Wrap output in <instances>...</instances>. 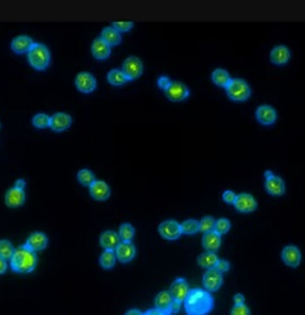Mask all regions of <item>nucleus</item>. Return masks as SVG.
Returning a JSON list of instances; mask_svg holds the SVG:
<instances>
[{"label":"nucleus","instance_id":"f257e3e1","mask_svg":"<svg viewBox=\"0 0 305 315\" xmlns=\"http://www.w3.org/2000/svg\"><path fill=\"white\" fill-rule=\"evenodd\" d=\"M213 297L207 290H189L184 301L185 311L188 315H206L213 309Z\"/></svg>","mask_w":305,"mask_h":315},{"label":"nucleus","instance_id":"f03ea898","mask_svg":"<svg viewBox=\"0 0 305 315\" xmlns=\"http://www.w3.org/2000/svg\"><path fill=\"white\" fill-rule=\"evenodd\" d=\"M37 253L26 245H21L15 249V253L9 259L11 268L17 274H30L37 267Z\"/></svg>","mask_w":305,"mask_h":315},{"label":"nucleus","instance_id":"7ed1b4c3","mask_svg":"<svg viewBox=\"0 0 305 315\" xmlns=\"http://www.w3.org/2000/svg\"><path fill=\"white\" fill-rule=\"evenodd\" d=\"M28 60L30 65L37 71H45L49 68L51 55H50L49 49L42 43H34L30 51L28 52Z\"/></svg>","mask_w":305,"mask_h":315},{"label":"nucleus","instance_id":"20e7f679","mask_svg":"<svg viewBox=\"0 0 305 315\" xmlns=\"http://www.w3.org/2000/svg\"><path fill=\"white\" fill-rule=\"evenodd\" d=\"M226 93L233 102H244L251 97V87L245 81L240 78H232L226 86Z\"/></svg>","mask_w":305,"mask_h":315},{"label":"nucleus","instance_id":"39448f33","mask_svg":"<svg viewBox=\"0 0 305 315\" xmlns=\"http://www.w3.org/2000/svg\"><path fill=\"white\" fill-rule=\"evenodd\" d=\"M121 71L125 75V77L128 78V81H133L141 77L142 72H144V65H142V61L138 57L130 56L124 60Z\"/></svg>","mask_w":305,"mask_h":315},{"label":"nucleus","instance_id":"423d86ee","mask_svg":"<svg viewBox=\"0 0 305 315\" xmlns=\"http://www.w3.org/2000/svg\"><path fill=\"white\" fill-rule=\"evenodd\" d=\"M75 85L78 92L84 93V94H90L97 87V80L89 72H81L76 76Z\"/></svg>","mask_w":305,"mask_h":315},{"label":"nucleus","instance_id":"0eeeda50","mask_svg":"<svg viewBox=\"0 0 305 315\" xmlns=\"http://www.w3.org/2000/svg\"><path fill=\"white\" fill-rule=\"evenodd\" d=\"M158 231L162 237L170 241L178 240L183 235L182 226L175 220H166L161 223L158 227Z\"/></svg>","mask_w":305,"mask_h":315},{"label":"nucleus","instance_id":"6e6552de","mask_svg":"<svg viewBox=\"0 0 305 315\" xmlns=\"http://www.w3.org/2000/svg\"><path fill=\"white\" fill-rule=\"evenodd\" d=\"M202 283H204V286L206 288L207 292H215L223 284V276L215 268H210L204 274Z\"/></svg>","mask_w":305,"mask_h":315},{"label":"nucleus","instance_id":"1a4fd4ad","mask_svg":"<svg viewBox=\"0 0 305 315\" xmlns=\"http://www.w3.org/2000/svg\"><path fill=\"white\" fill-rule=\"evenodd\" d=\"M164 93L171 102H182L189 97V89L183 82H171Z\"/></svg>","mask_w":305,"mask_h":315},{"label":"nucleus","instance_id":"9d476101","mask_svg":"<svg viewBox=\"0 0 305 315\" xmlns=\"http://www.w3.org/2000/svg\"><path fill=\"white\" fill-rule=\"evenodd\" d=\"M235 209L239 212H244V214H249V212L256 211L257 202L251 194L247 193H242V194L236 195L235 204H233Z\"/></svg>","mask_w":305,"mask_h":315},{"label":"nucleus","instance_id":"9b49d317","mask_svg":"<svg viewBox=\"0 0 305 315\" xmlns=\"http://www.w3.org/2000/svg\"><path fill=\"white\" fill-rule=\"evenodd\" d=\"M168 292L171 293L172 298L175 301H179V302H184L185 298H187L188 293H189V286H188V283L185 279H176L170 286V290Z\"/></svg>","mask_w":305,"mask_h":315},{"label":"nucleus","instance_id":"f8f14e48","mask_svg":"<svg viewBox=\"0 0 305 315\" xmlns=\"http://www.w3.org/2000/svg\"><path fill=\"white\" fill-rule=\"evenodd\" d=\"M71 125H72V118H71V115L66 114V112H56L51 116L50 128L54 132H64Z\"/></svg>","mask_w":305,"mask_h":315},{"label":"nucleus","instance_id":"ddd939ff","mask_svg":"<svg viewBox=\"0 0 305 315\" xmlns=\"http://www.w3.org/2000/svg\"><path fill=\"white\" fill-rule=\"evenodd\" d=\"M116 259L121 263H128L135 258L136 248L132 242H120L115 249Z\"/></svg>","mask_w":305,"mask_h":315},{"label":"nucleus","instance_id":"4468645a","mask_svg":"<svg viewBox=\"0 0 305 315\" xmlns=\"http://www.w3.org/2000/svg\"><path fill=\"white\" fill-rule=\"evenodd\" d=\"M265 188H266V192H268L269 194L275 195V197H280V195L285 194V192H286L285 181L275 175H273L271 177L266 178Z\"/></svg>","mask_w":305,"mask_h":315},{"label":"nucleus","instance_id":"2eb2a0df","mask_svg":"<svg viewBox=\"0 0 305 315\" xmlns=\"http://www.w3.org/2000/svg\"><path fill=\"white\" fill-rule=\"evenodd\" d=\"M90 195L94 198L95 200H106L108 199L110 194H111V190H110V186L107 185L104 181L95 180L94 183L90 185Z\"/></svg>","mask_w":305,"mask_h":315},{"label":"nucleus","instance_id":"dca6fc26","mask_svg":"<svg viewBox=\"0 0 305 315\" xmlns=\"http://www.w3.org/2000/svg\"><path fill=\"white\" fill-rule=\"evenodd\" d=\"M256 119L262 125H273L276 121V112L270 106H259L256 111Z\"/></svg>","mask_w":305,"mask_h":315},{"label":"nucleus","instance_id":"f3484780","mask_svg":"<svg viewBox=\"0 0 305 315\" xmlns=\"http://www.w3.org/2000/svg\"><path fill=\"white\" fill-rule=\"evenodd\" d=\"M92 54L98 60H106L111 55V47L102 38H97L92 44Z\"/></svg>","mask_w":305,"mask_h":315},{"label":"nucleus","instance_id":"a211bd4d","mask_svg":"<svg viewBox=\"0 0 305 315\" xmlns=\"http://www.w3.org/2000/svg\"><path fill=\"white\" fill-rule=\"evenodd\" d=\"M282 259L287 266L290 267H297L301 262V254L300 250L296 246H286L282 252Z\"/></svg>","mask_w":305,"mask_h":315},{"label":"nucleus","instance_id":"6ab92c4d","mask_svg":"<svg viewBox=\"0 0 305 315\" xmlns=\"http://www.w3.org/2000/svg\"><path fill=\"white\" fill-rule=\"evenodd\" d=\"M47 243H49V238H47V236L45 235V233L34 232L29 236L25 245L37 253L40 252V250L46 249Z\"/></svg>","mask_w":305,"mask_h":315},{"label":"nucleus","instance_id":"aec40b11","mask_svg":"<svg viewBox=\"0 0 305 315\" xmlns=\"http://www.w3.org/2000/svg\"><path fill=\"white\" fill-rule=\"evenodd\" d=\"M33 44H34V42H33L32 38L26 37V35H20V37H16L15 39L12 40L11 49L15 54H25V52L30 51Z\"/></svg>","mask_w":305,"mask_h":315},{"label":"nucleus","instance_id":"412c9836","mask_svg":"<svg viewBox=\"0 0 305 315\" xmlns=\"http://www.w3.org/2000/svg\"><path fill=\"white\" fill-rule=\"evenodd\" d=\"M25 202V192L23 189L12 188L6 193V205L8 207H20Z\"/></svg>","mask_w":305,"mask_h":315},{"label":"nucleus","instance_id":"4be33fe9","mask_svg":"<svg viewBox=\"0 0 305 315\" xmlns=\"http://www.w3.org/2000/svg\"><path fill=\"white\" fill-rule=\"evenodd\" d=\"M291 57L290 50L286 46H276L271 50L270 60L275 65H285Z\"/></svg>","mask_w":305,"mask_h":315},{"label":"nucleus","instance_id":"5701e85b","mask_svg":"<svg viewBox=\"0 0 305 315\" xmlns=\"http://www.w3.org/2000/svg\"><path fill=\"white\" fill-rule=\"evenodd\" d=\"M221 235H218L216 232H207L205 233L204 237H202V246L206 252H211L215 253L216 250L221 248Z\"/></svg>","mask_w":305,"mask_h":315},{"label":"nucleus","instance_id":"b1692460","mask_svg":"<svg viewBox=\"0 0 305 315\" xmlns=\"http://www.w3.org/2000/svg\"><path fill=\"white\" fill-rule=\"evenodd\" d=\"M99 241H101V246L104 250H115L119 243L121 242L119 235L114 231H106L102 233Z\"/></svg>","mask_w":305,"mask_h":315},{"label":"nucleus","instance_id":"393cba45","mask_svg":"<svg viewBox=\"0 0 305 315\" xmlns=\"http://www.w3.org/2000/svg\"><path fill=\"white\" fill-rule=\"evenodd\" d=\"M172 302H173L172 296H171V293L167 292V290H163V292L158 293L156 297V301H154V304H156V309L162 310V311H166V312H168V314H170V309H171Z\"/></svg>","mask_w":305,"mask_h":315},{"label":"nucleus","instance_id":"a878e982","mask_svg":"<svg viewBox=\"0 0 305 315\" xmlns=\"http://www.w3.org/2000/svg\"><path fill=\"white\" fill-rule=\"evenodd\" d=\"M102 39L108 44L110 47L113 46H119L121 43V34L115 30L113 26H108V28H104L103 32H102Z\"/></svg>","mask_w":305,"mask_h":315},{"label":"nucleus","instance_id":"bb28decb","mask_svg":"<svg viewBox=\"0 0 305 315\" xmlns=\"http://www.w3.org/2000/svg\"><path fill=\"white\" fill-rule=\"evenodd\" d=\"M218 261L219 259L218 257H216L215 253L211 252L204 253V254H201L199 258H197V263L206 269L214 268V267L216 266V263H218Z\"/></svg>","mask_w":305,"mask_h":315},{"label":"nucleus","instance_id":"cd10ccee","mask_svg":"<svg viewBox=\"0 0 305 315\" xmlns=\"http://www.w3.org/2000/svg\"><path fill=\"white\" fill-rule=\"evenodd\" d=\"M211 80H213V82L215 83L216 86H219V87H225L230 83V81L232 80V78L230 77V73H228L227 71H225V69H215V71L213 72V75H211Z\"/></svg>","mask_w":305,"mask_h":315},{"label":"nucleus","instance_id":"c85d7f7f","mask_svg":"<svg viewBox=\"0 0 305 315\" xmlns=\"http://www.w3.org/2000/svg\"><path fill=\"white\" fill-rule=\"evenodd\" d=\"M107 81L114 86H121L128 82V78L125 77L123 71H120V69H113V71H110L108 75H107Z\"/></svg>","mask_w":305,"mask_h":315},{"label":"nucleus","instance_id":"c756f323","mask_svg":"<svg viewBox=\"0 0 305 315\" xmlns=\"http://www.w3.org/2000/svg\"><path fill=\"white\" fill-rule=\"evenodd\" d=\"M99 263L106 269L113 268L116 263L115 250H104V252L102 253L101 258H99Z\"/></svg>","mask_w":305,"mask_h":315},{"label":"nucleus","instance_id":"7c9ffc66","mask_svg":"<svg viewBox=\"0 0 305 315\" xmlns=\"http://www.w3.org/2000/svg\"><path fill=\"white\" fill-rule=\"evenodd\" d=\"M118 235L121 242H130L135 237V228L130 224H123V226H120Z\"/></svg>","mask_w":305,"mask_h":315},{"label":"nucleus","instance_id":"2f4dec72","mask_svg":"<svg viewBox=\"0 0 305 315\" xmlns=\"http://www.w3.org/2000/svg\"><path fill=\"white\" fill-rule=\"evenodd\" d=\"M33 125L37 129H46L51 125V116L46 114H37L33 118Z\"/></svg>","mask_w":305,"mask_h":315},{"label":"nucleus","instance_id":"473e14b6","mask_svg":"<svg viewBox=\"0 0 305 315\" xmlns=\"http://www.w3.org/2000/svg\"><path fill=\"white\" fill-rule=\"evenodd\" d=\"M182 226V233L183 235H194L200 231V224L199 221L194 220V219H189V220H185L184 223L180 224Z\"/></svg>","mask_w":305,"mask_h":315},{"label":"nucleus","instance_id":"72a5a7b5","mask_svg":"<svg viewBox=\"0 0 305 315\" xmlns=\"http://www.w3.org/2000/svg\"><path fill=\"white\" fill-rule=\"evenodd\" d=\"M77 180L81 185L89 186L90 188V185L95 181V177L93 175V172H90L89 169H81L77 173Z\"/></svg>","mask_w":305,"mask_h":315},{"label":"nucleus","instance_id":"f704fd0d","mask_svg":"<svg viewBox=\"0 0 305 315\" xmlns=\"http://www.w3.org/2000/svg\"><path fill=\"white\" fill-rule=\"evenodd\" d=\"M13 253H15V248L8 240L0 241V257L7 261V259H11Z\"/></svg>","mask_w":305,"mask_h":315},{"label":"nucleus","instance_id":"c9c22d12","mask_svg":"<svg viewBox=\"0 0 305 315\" xmlns=\"http://www.w3.org/2000/svg\"><path fill=\"white\" fill-rule=\"evenodd\" d=\"M231 224L228 219H219V220L215 221V226H214V232H216L218 235H225L230 231Z\"/></svg>","mask_w":305,"mask_h":315},{"label":"nucleus","instance_id":"e433bc0d","mask_svg":"<svg viewBox=\"0 0 305 315\" xmlns=\"http://www.w3.org/2000/svg\"><path fill=\"white\" fill-rule=\"evenodd\" d=\"M200 224V231L204 233L213 232L214 226H215V220H214L211 216H205L201 221H199Z\"/></svg>","mask_w":305,"mask_h":315},{"label":"nucleus","instance_id":"4c0bfd02","mask_svg":"<svg viewBox=\"0 0 305 315\" xmlns=\"http://www.w3.org/2000/svg\"><path fill=\"white\" fill-rule=\"evenodd\" d=\"M113 28L115 29V30H118L119 33H125V32H129L130 29L133 28V22H130V21H119V22H114L113 24Z\"/></svg>","mask_w":305,"mask_h":315},{"label":"nucleus","instance_id":"58836bf2","mask_svg":"<svg viewBox=\"0 0 305 315\" xmlns=\"http://www.w3.org/2000/svg\"><path fill=\"white\" fill-rule=\"evenodd\" d=\"M231 315H251V310L248 309V306L243 305H235L231 310Z\"/></svg>","mask_w":305,"mask_h":315},{"label":"nucleus","instance_id":"ea45409f","mask_svg":"<svg viewBox=\"0 0 305 315\" xmlns=\"http://www.w3.org/2000/svg\"><path fill=\"white\" fill-rule=\"evenodd\" d=\"M235 199H236V194H235L232 190H226V192L223 193V200H225L226 204L233 205L235 204Z\"/></svg>","mask_w":305,"mask_h":315},{"label":"nucleus","instance_id":"a19ab883","mask_svg":"<svg viewBox=\"0 0 305 315\" xmlns=\"http://www.w3.org/2000/svg\"><path fill=\"white\" fill-rule=\"evenodd\" d=\"M214 268H215L216 271L221 272V274H225V272H227L228 269H230V263H228L227 261H223V259H219L218 263H216V266L214 267Z\"/></svg>","mask_w":305,"mask_h":315},{"label":"nucleus","instance_id":"79ce46f5","mask_svg":"<svg viewBox=\"0 0 305 315\" xmlns=\"http://www.w3.org/2000/svg\"><path fill=\"white\" fill-rule=\"evenodd\" d=\"M171 82H172V81H171L168 77H166V76H162V77L158 78V86L162 90L167 89L168 86L171 85Z\"/></svg>","mask_w":305,"mask_h":315},{"label":"nucleus","instance_id":"37998d69","mask_svg":"<svg viewBox=\"0 0 305 315\" xmlns=\"http://www.w3.org/2000/svg\"><path fill=\"white\" fill-rule=\"evenodd\" d=\"M144 315H170V314L166 311H162V310H158V309H150V310H147Z\"/></svg>","mask_w":305,"mask_h":315},{"label":"nucleus","instance_id":"c03bdc74","mask_svg":"<svg viewBox=\"0 0 305 315\" xmlns=\"http://www.w3.org/2000/svg\"><path fill=\"white\" fill-rule=\"evenodd\" d=\"M180 307H182V302H179V301H175V300H173L172 305H171L170 314H171V312H178L179 310H180Z\"/></svg>","mask_w":305,"mask_h":315},{"label":"nucleus","instance_id":"a18cd8bd","mask_svg":"<svg viewBox=\"0 0 305 315\" xmlns=\"http://www.w3.org/2000/svg\"><path fill=\"white\" fill-rule=\"evenodd\" d=\"M244 301H245V298L242 293H237V295L233 297V302H235V305H243L244 304Z\"/></svg>","mask_w":305,"mask_h":315},{"label":"nucleus","instance_id":"49530a36","mask_svg":"<svg viewBox=\"0 0 305 315\" xmlns=\"http://www.w3.org/2000/svg\"><path fill=\"white\" fill-rule=\"evenodd\" d=\"M7 268H8V264H7L6 259H3V258L0 257V275H3L4 272L7 271Z\"/></svg>","mask_w":305,"mask_h":315},{"label":"nucleus","instance_id":"de8ad7c7","mask_svg":"<svg viewBox=\"0 0 305 315\" xmlns=\"http://www.w3.org/2000/svg\"><path fill=\"white\" fill-rule=\"evenodd\" d=\"M25 186H26V183H25V180H23V178H20V180H17L16 181V185H15V188H17V189H25Z\"/></svg>","mask_w":305,"mask_h":315},{"label":"nucleus","instance_id":"09e8293b","mask_svg":"<svg viewBox=\"0 0 305 315\" xmlns=\"http://www.w3.org/2000/svg\"><path fill=\"white\" fill-rule=\"evenodd\" d=\"M125 315H144V314H142V312L140 311V310L132 309V310H129V311H128Z\"/></svg>","mask_w":305,"mask_h":315},{"label":"nucleus","instance_id":"8fccbe9b","mask_svg":"<svg viewBox=\"0 0 305 315\" xmlns=\"http://www.w3.org/2000/svg\"><path fill=\"white\" fill-rule=\"evenodd\" d=\"M273 175H274V173H273V172H271V171H266V172H265V177H266V178H268V177H271V176H273Z\"/></svg>","mask_w":305,"mask_h":315}]
</instances>
